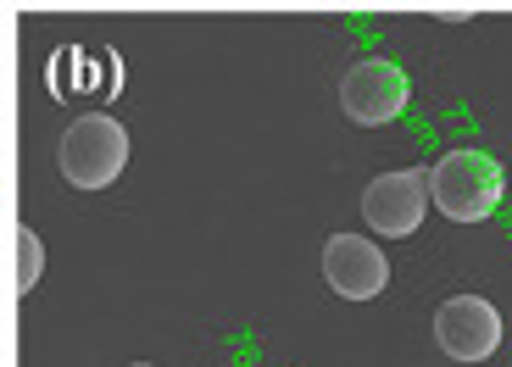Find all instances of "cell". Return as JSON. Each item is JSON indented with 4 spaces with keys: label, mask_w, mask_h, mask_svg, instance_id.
<instances>
[{
    "label": "cell",
    "mask_w": 512,
    "mask_h": 367,
    "mask_svg": "<svg viewBox=\"0 0 512 367\" xmlns=\"http://www.w3.org/2000/svg\"><path fill=\"white\" fill-rule=\"evenodd\" d=\"M128 367H156V362H128Z\"/></svg>",
    "instance_id": "ba28073f"
},
{
    "label": "cell",
    "mask_w": 512,
    "mask_h": 367,
    "mask_svg": "<svg viewBox=\"0 0 512 367\" xmlns=\"http://www.w3.org/2000/svg\"><path fill=\"white\" fill-rule=\"evenodd\" d=\"M435 340H440V351L457 356V362H485L501 345V312L485 295H451L435 312Z\"/></svg>",
    "instance_id": "5b68a950"
},
{
    "label": "cell",
    "mask_w": 512,
    "mask_h": 367,
    "mask_svg": "<svg viewBox=\"0 0 512 367\" xmlns=\"http://www.w3.org/2000/svg\"><path fill=\"white\" fill-rule=\"evenodd\" d=\"M429 173L418 167H396V173H379L362 190V217L379 240H407L423 228V212H429Z\"/></svg>",
    "instance_id": "3957f363"
},
{
    "label": "cell",
    "mask_w": 512,
    "mask_h": 367,
    "mask_svg": "<svg viewBox=\"0 0 512 367\" xmlns=\"http://www.w3.org/2000/svg\"><path fill=\"white\" fill-rule=\"evenodd\" d=\"M39 273H45V245H39L34 228H17V284H23V295L39 284Z\"/></svg>",
    "instance_id": "52a82bcc"
},
{
    "label": "cell",
    "mask_w": 512,
    "mask_h": 367,
    "mask_svg": "<svg viewBox=\"0 0 512 367\" xmlns=\"http://www.w3.org/2000/svg\"><path fill=\"white\" fill-rule=\"evenodd\" d=\"M340 106H346L351 123L362 128H379V123H396L407 112V73L396 62H357L340 84Z\"/></svg>",
    "instance_id": "277c9868"
},
{
    "label": "cell",
    "mask_w": 512,
    "mask_h": 367,
    "mask_svg": "<svg viewBox=\"0 0 512 367\" xmlns=\"http://www.w3.org/2000/svg\"><path fill=\"white\" fill-rule=\"evenodd\" d=\"M56 167L84 195L112 190L128 167V128L112 112H84L78 123H67L62 145H56Z\"/></svg>",
    "instance_id": "6da1fadb"
},
{
    "label": "cell",
    "mask_w": 512,
    "mask_h": 367,
    "mask_svg": "<svg viewBox=\"0 0 512 367\" xmlns=\"http://www.w3.org/2000/svg\"><path fill=\"white\" fill-rule=\"evenodd\" d=\"M323 279L334 284V295H346V301H373L390 284V262L362 234H334V240H323Z\"/></svg>",
    "instance_id": "8992f818"
},
{
    "label": "cell",
    "mask_w": 512,
    "mask_h": 367,
    "mask_svg": "<svg viewBox=\"0 0 512 367\" xmlns=\"http://www.w3.org/2000/svg\"><path fill=\"white\" fill-rule=\"evenodd\" d=\"M429 201L451 223H485L501 206V162L485 151H446L429 167Z\"/></svg>",
    "instance_id": "7a4b0ae2"
}]
</instances>
